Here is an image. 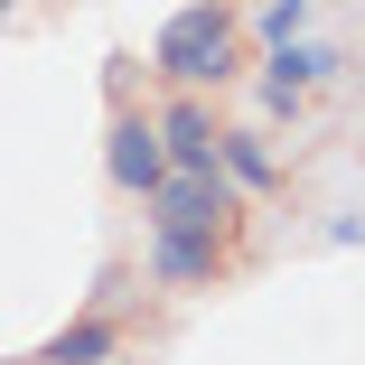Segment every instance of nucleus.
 Segmentation results:
<instances>
[{
  "label": "nucleus",
  "instance_id": "obj_2",
  "mask_svg": "<svg viewBox=\"0 0 365 365\" xmlns=\"http://www.w3.org/2000/svg\"><path fill=\"white\" fill-rule=\"evenodd\" d=\"M225 215H235L225 169H169L150 187V225H169V235H215V244H225Z\"/></svg>",
  "mask_w": 365,
  "mask_h": 365
},
{
  "label": "nucleus",
  "instance_id": "obj_7",
  "mask_svg": "<svg viewBox=\"0 0 365 365\" xmlns=\"http://www.w3.org/2000/svg\"><path fill=\"white\" fill-rule=\"evenodd\" d=\"M215 169H225V187L244 197H262V187H281V160H272V140L262 131H215Z\"/></svg>",
  "mask_w": 365,
  "mask_h": 365
},
{
  "label": "nucleus",
  "instance_id": "obj_9",
  "mask_svg": "<svg viewBox=\"0 0 365 365\" xmlns=\"http://www.w3.org/2000/svg\"><path fill=\"white\" fill-rule=\"evenodd\" d=\"M309 29V0H262V10H253V38L272 47V38H300Z\"/></svg>",
  "mask_w": 365,
  "mask_h": 365
},
{
  "label": "nucleus",
  "instance_id": "obj_3",
  "mask_svg": "<svg viewBox=\"0 0 365 365\" xmlns=\"http://www.w3.org/2000/svg\"><path fill=\"white\" fill-rule=\"evenodd\" d=\"M103 169H113V187H131V197H150V187L169 178V150H160V122H150V113H131V103H113V131H103Z\"/></svg>",
  "mask_w": 365,
  "mask_h": 365
},
{
  "label": "nucleus",
  "instance_id": "obj_8",
  "mask_svg": "<svg viewBox=\"0 0 365 365\" xmlns=\"http://www.w3.org/2000/svg\"><path fill=\"white\" fill-rule=\"evenodd\" d=\"M113 356H122V328L113 319H76V328H56L29 365H113Z\"/></svg>",
  "mask_w": 365,
  "mask_h": 365
},
{
  "label": "nucleus",
  "instance_id": "obj_4",
  "mask_svg": "<svg viewBox=\"0 0 365 365\" xmlns=\"http://www.w3.org/2000/svg\"><path fill=\"white\" fill-rule=\"evenodd\" d=\"M337 76H346V56H337L328 38H309V29H300V38H272V47H262V85L319 94V85H337Z\"/></svg>",
  "mask_w": 365,
  "mask_h": 365
},
{
  "label": "nucleus",
  "instance_id": "obj_6",
  "mask_svg": "<svg viewBox=\"0 0 365 365\" xmlns=\"http://www.w3.org/2000/svg\"><path fill=\"white\" fill-rule=\"evenodd\" d=\"M150 281H160V290H206V281H215V235H169V225H150Z\"/></svg>",
  "mask_w": 365,
  "mask_h": 365
},
{
  "label": "nucleus",
  "instance_id": "obj_5",
  "mask_svg": "<svg viewBox=\"0 0 365 365\" xmlns=\"http://www.w3.org/2000/svg\"><path fill=\"white\" fill-rule=\"evenodd\" d=\"M160 122V150H169V169H215V113L178 85L169 94V113H150Z\"/></svg>",
  "mask_w": 365,
  "mask_h": 365
},
{
  "label": "nucleus",
  "instance_id": "obj_1",
  "mask_svg": "<svg viewBox=\"0 0 365 365\" xmlns=\"http://www.w3.org/2000/svg\"><path fill=\"white\" fill-rule=\"evenodd\" d=\"M150 66H160L169 85H187V94L225 85V76H235V10H225V0H187V10H169Z\"/></svg>",
  "mask_w": 365,
  "mask_h": 365
},
{
  "label": "nucleus",
  "instance_id": "obj_10",
  "mask_svg": "<svg viewBox=\"0 0 365 365\" xmlns=\"http://www.w3.org/2000/svg\"><path fill=\"white\" fill-rule=\"evenodd\" d=\"M10 10H19V0H0V29H10Z\"/></svg>",
  "mask_w": 365,
  "mask_h": 365
}]
</instances>
